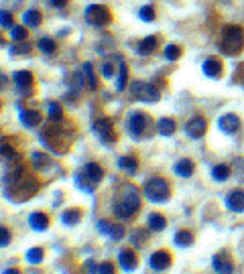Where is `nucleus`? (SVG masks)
<instances>
[{
	"label": "nucleus",
	"mask_w": 244,
	"mask_h": 274,
	"mask_svg": "<svg viewBox=\"0 0 244 274\" xmlns=\"http://www.w3.org/2000/svg\"><path fill=\"white\" fill-rule=\"evenodd\" d=\"M114 215L118 220H130L141 209V191L132 183H124L114 199Z\"/></svg>",
	"instance_id": "f257e3e1"
},
{
	"label": "nucleus",
	"mask_w": 244,
	"mask_h": 274,
	"mask_svg": "<svg viewBox=\"0 0 244 274\" xmlns=\"http://www.w3.org/2000/svg\"><path fill=\"white\" fill-rule=\"evenodd\" d=\"M220 49H222L226 55H238V53L244 49V29L242 26H236V24L226 26L224 33H222Z\"/></svg>",
	"instance_id": "f03ea898"
},
{
	"label": "nucleus",
	"mask_w": 244,
	"mask_h": 274,
	"mask_svg": "<svg viewBox=\"0 0 244 274\" xmlns=\"http://www.w3.org/2000/svg\"><path fill=\"white\" fill-rule=\"evenodd\" d=\"M145 195L147 199L155 201V203H163L167 197H169V183L163 179V177H153L145 183Z\"/></svg>",
	"instance_id": "7ed1b4c3"
},
{
	"label": "nucleus",
	"mask_w": 244,
	"mask_h": 274,
	"mask_svg": "<svg viewBox=\"0 0 244 274\" xmlns=\"http://www.w3.org/2000/svg\"><path fill=\"white\" fill-rule=\"evenodd\" d=\"M84 16H86V22L92 24V26H106V24L112 20L110 10H108L106 6H100V4H90V6H86Z\"/></svg>",
	"instance_id": "20e7f679"
},
{
	"label": "nucleus",
	"mask_w": 244,
	"mask_h": 274,
	"mask_svg": "<svg viewBox=\"0 0 244 274\" xmlns=\"http://www.w3.org/2000/svg\"><path fill=\"white\" fill-rule=\"evenodd\" d=\"M39 189V183L33 177H18L12 185H10V195H18L20 199H29L31 195H35Z\"/></svg>",
	"instance_id": "39448f33"
},
{
	"label": "nucleus",
	"mask_w": 244,
	"mask_h": 274,
	"mask_svg": "<svg viewBox=\"0 0 244 274\" xmlns=\"http://www.w3.org/2000/svg\"><path fill=\"white\" fill-rule=\"evenodd\" d=\"M94 132H96V136L100 138L104 144H114L116 142V130H114V124H112V120H108V118H98L96 122H94Z\"/></svg>",
	"instance_id": "423d86ee"
},
{
	"label": "nucleus",
	"mask_w": 244,
	"mask_h": 274,
	"mask_svg": "<svg viewBox=\"0 0 244 274\" xmlns=\"http://www.w3.org/2000/svg\"><path fill=\"white\" fill-rule=\"evenodd\" d=\"M132 96L141 102H157L159 100V90L153 84L147 81H134L132 84Z\"/></svg>",
	"instance_id": "0eeeda50"
},
{
	"label": "nucleus",
	"mask_w": 244,
	"mask_h": 274,
	"mask_svg": "<svg viewBox=\"0 0 244 274\" xmlns=\"http://www.w3.org/2000/svg\"><path fill=\"white\" fill-rule=\"evenodd\" d=\"M149 116L145 114V112H130V116H128V130H130V134L132 136H143V132L147 130V126H149Z\"/></svg>",
	"instance_id": "6e6552de"
},
{
	"label": "nucleus",
	"mask_w": 244,
	"mask_h": 274,
	"mask_svg": "<svg viewBox=\"0 0 244 274\" xmlns=\"http://www.w3.org/2000/svg\"><path fill=\"white\" fill-rule=\"evenodd\" d=\"M171 262H173V258H171V254L167 250H157V252L151 254V262L149 264H151L153 270L163 272V270H167L171 266Z\"/></svg>",
	"instance_id": "1a4fd4ad"
},
{
	"label": "nucleus",
	"mask_w": 244,
	"mask_h": 274,
	"mask_svg": "<svg viewBox=\"0 0 244 274\" xmlns=\"http://www.w3.org/2000/svg\"><path fill=\"white\" fill-rule=\"evenodd\" d=\"M206 130H208V122H206L202 116H196V118H192V120L185 124V134L189 138H194V140L204 136Z\"/></svg>",
	"instance_id": "9d476101"
},
{
	"label": "nucleus",
	"mask_w": 244,
	"mask_h": 274,
	"mask_svg": "<svg viewBox=\"0 0 244 274\" xmlns=\"http://www.w3.org/2000/svg\"><path fill=\"white\" fill-rule=\"evenodd\" d=\"M218 128H220L222 132H226V134H234V132H238V128H240V118H238L236 114H224V116L218 120Z\"/></svg>",
	"instance_id": "9b49d317"
},
{
	"label": "nucleus",
	"mask_w": 244,
	"mask_h": 274,
	"mask_svg": "<svg viewBox=\"0 0 244 274\" xmlns=\"http://www.w3.org/2000/svg\"><path fill=\"white\" fill-rule=\"evenodd\" d=\"M118 264H120V268H122L124 272H132V270L137 268V264H139L137 254H134L132 250H128V248L120 250V252H118Z\"/></svg>",
	"instance_id": "f8f14e48"
},
{
	"label": "nucleus",
	"mask_w": 244,
	"mask_h": 274,
	"mask_svg": "<svg viewBox=\"0 0 244 274\" xmlns=\"http://www.w3.org/2000/svg\"><path fill=\"white\" fill-rule=\"evenodd\" d=\"M226 205L230 211H236V213H242L244 211V191L240 189H234L226 195Z\"/></svg>",
	"instance_id": "ddd939ff"
},
{
	"label": "nucleus",
	"mask_w": 244,
	"mask_h": 274,
	"mask_svg": "<svg viewBox=\"0 0 244 274\" xmlns=\"http://www.w3.org/2000/svg\"><path fill=\"white\" fill-rule=\"evenodd\" d=\"M12 79H14V84H16V88L20 90V92H26V94H31V88H33V81H35V77H33V73L31 71H16L14 75H12Z\"/></svg>",
	"instance_id": "4468645a"
},
{
	"label": "nucleus",
	"mask_w": 244,
	"mask_h": 274,
	"mask_svg": "<svg viewBox=\"0 0 244 274\" xmlns=\"http://www.w3.org/2000/svg\"><path fill=\"white\" fill-rule=\"evenodd\" d=\"M79 173H82L84 177H88L94 185H100V181L104 179V169H102L98 162H88Z\"/></svg>",
	"instance_id": "2eb2a0df"
},
{
	"label": "nucleus",
	"mask_w": 244,
	"mask_h": 274,
	"mask_svg": "<svg viewBox=\"0 0 244 274\" xmlns=\"http://www.w3.org/2000/svg\"><path fill=\"white\" fill-rule=\"evenodd\" d=\"M202 69H204V73H206L208 77H220V75H222V61L216 59V57H208V59L204 61Z\"/></svg>",
	"instance_id": "dca6fc26"
},
{
	"label": "nucleus",
	"mask_w": 244,
	"mask_h": 274,
	"mask_svg": "<svg viewBox=\"0 0 244 274\" xmlns=\"http://www.w3.org/2000/svg\"><path fill=\"white\" fill-rule=\"evenodd\" d=\"M20 124L26 128H37L41 124V114L37 110H20Z\"/></svg>",
	"instance_id": "f3484780"
},
{
	"label": "nucleus",
	"mask_w": 244,
	"mask_h": 274,
	"mask_svg": "<svg viewBox=\"0 0 244 274\" xmlns=\"http://www.w3.org/2000/svg\"><path fill=\"white\" fill-rule=\"evenodd\" d=\"M29 226L33 230H37V232H45L49 228V217L45 213H41V211H35V213L29 215Z\"/></svg>",
	"instance_id": "a211bd4d"
},
{
	"label": "nucleus",
	"mask_w": 244,
	"mask_h": 274,
	"mask_svg": "<svg viewBox=\"0 0 244 274\" xmlns=\"http://www.w3.org/2000/svg\"><path fill=\"white\" fill-rule=\"evenodd\" d=\"M157 45H159V39H157V37H147V39H143V41L139 43L137 53H139L141 57H147V55H151V53L157 49Z\"/></svg>",
	"instance_id": "6ab92c4d"
},
{
	"label": "nucleus",
	"mask_w": 244,
	"mask_h": 274,
	"mask_svg": "<svg viewBox=\"0 0 244 274\" xmlns=\"http://www.w3.org/2000/svg\"><path fill=\"white\" fill-rule=\"evenodd\" d=\"M194 171H196V165H194V160H189V158H181V160L175 162V173H177L179 177H183V179L192 177Z\"/></svg>",
	"instance_id": "aec40b11"
},
{
	"label": "nucleus",
	"mask_w": 244,
	"mask_h": 274,
	"mask_svg": "<svg viewBox=\"0 0 244 274\" xmlns=\"http://www.w3.org/2000/svg\"><path fill=\"white\" fill-rule=\"evenodd\" d=\"M224 256V254H222ZM220 254H216L214 256V260H212V266H214V270L218 274H232L234 272V266H232V262L230 260H224Z\"/></svg>",
	"instance_id": "412c9836"
},
{
	"label": "nucleus",
	"mask_w": 244,
	"mask_h": 274,
	"mask_svg": "<svg viewBox=\"0 0 244 274\" xmlns=\"http://www.w3.org/2000/svg\"><path fill=\"white\" fill-rule=\"evenodd\" d=\"M41 20H43V14H41L39 10H35V8L24 10V14H22V24H24V26L37 29V26L41 24Z\"/></svg>",
	"instance_id": "4be33fe9"
},
{
	"label": "nucleus",
	"mask_w": 244,
	"mask_h": 274,
	"mask_svg": "<svg viewBox=\"0 0 244 274\" xmlns=\"http://www.w3.org/2000/svg\"><path fill=\"white\" fill-rule=\"evenodd\" d=\"M31 160H33V167H35L37 171H47V169L51 167V158H49V154H45V152H33Z\"/></svg>",
	"instance_id": "5701e85b"
},
{
	"label": "nucleus",
	"mask_w": 244,
	"mask_h": 274,
	"mask_svg": "<svg viewBox=\"0 0 244 274\" xmlns=\"http://www.w3.org/2000/svg\"><path fill=\"white\" fill-rule=\"evenodd\" d=\"M118 167H120L122 171H126L128 175H134L137 169H139V160H137L134 156H120V158H118Z\"/></svg>",
	"instance_id": "b1692460"
},
{
	"label": "nucleus",
	"mask_w": 244,
	"mask_h": 274,
	"mask_svg": "<svg viewBox=\"0 0 244 274\" xmlns=\"http://www.w3.org/2000/svg\"><path fill=\"white\" fill-rule=\"evenodd\" d=\"M61 222L65 226H77L82 222V211L79 209H65L61 213Z\"/></svg>",
	"instance_id": "393cba45"
},
{
	"label": "nucleus",
	"mask_w": 244,
	"mask_h": 274,
	"mask_svg": "<svg viewBox=\"0 0 244 274\" xmlns=\"http://www.w3.org/2000/svg\"><path fill=\"white\" fill-rule=\"evenodd\" d=\"M82 73H84V79L90 86V90H96L98 88V79H96V73H94V65L92 63H84Z\"/></svg>",
	"instance_id": "a878e982"
},
{
	"label": "nucleus",
	"mask_w": 244,
	"mask_h": 274,
	"mask_svg": "<svg viewBox=\"0 0 244 274\" xmlns=\"http://www.w3.org/2000/svg\"><path fill=\"white\" fill-rule=\"evenodd\" d=\"M167 228V220L161 213H151L149 215V230L153 232H163Z\"/></svg>",
	"instance_id": "bb28decb"
},
{
	"label": "nucleus",
	"mask_w": 244,
	"mask_h": 274,
	"mask_svg": "<svg viewBox=\"0 0 244 274\" xmlns=\"http://www.w3.org/2000/svg\"><path fill=\"white\" fill-rule=\"evenodd\" d=\"M173 242H175L179 248H187V246H192V244H194V234H192V232H187V230H179V232L175 234Z\"/></svg>",
	"instance_id": "cd10ccee"
},
{
	"label": "nucleus",
	"mask_w": 244,
	"mask_h": 274,
	"mask_svg": "<svg viewBox=\"0 0 244 274\" xmlns=\"http://www.w3.org/2000/svg\"><path fill=\"white\" fill-rule=\"evenodd\" d=\"M157 130H159V134H163V136H171V134L175 132V120H171V118H161V120L157 122Z\"/></svg>",
	"instance_id": "c85d7f7f"
},
{
	"label": "nucleus",
	"mask_w": 244,
	"mask_h": 274,
	"mask_svg": "<svg viewBox=\"0 0 244 274\" xmlns=\"http://www.w3.org/2000/svg\"><path fill=\"white\" fill-rule=\"evenodd\" d=\"M230 167L228 165H216L214 169H212V177L216 179V181H226L228 177H230Z\"/></svg>",
	"instance_id": "c756f323"
},
{
	"label": "nucleus",
	"mask_w": 244,
	"mask_h": 274,
	"mask_svg": "<svg viewBox=\"0 0 244 274\" xmlns=\"http://www.w3.org/2000/svg\"><path fill=\"white\" fill-rule=\"evenodd\" d=\"M47 112H49V120H53V122H59L63 118V110H61V106L57 102H49Z\"/></svg>",
	"instance_id": "7c9ffc66"
},
{
	"label": "nucleus",
	"mask_w": 244,
	"mask_h": 274,
	"mask_svg": "<svg viewBox=\"0 0 244 274\" xmlns=\"http://www.w3.org/2000/svg\"><path fill=\"white\" fill-rule=\"evenodd\" d=\"M2 158H4V160H8V162H18V160H20L18 152H14V150H12V146H10V144H6V140L2 142Z\"/></svg>",
	"instance_id": "2f4dec72"
},
{
	"label": "nucleus",
	"mask_w": 244,
	"mask_h": 274,
	"mask_svg": "<svg viewBox=\"0 0 244 274\" xmlns=\"http://www.w3.org/2000/svg\"><path fill=\"white\" fill-rule=\"evenodd\" d=\"M43 250L41 248H31L29 252H26V262L29 264H33V266H37V264H41L43 262Z\"/></svg>",
	"instance_id": "473e14b6"
},
{
	"label": "nucleus",
	"mask_w": 244,
	"mask_h": 274,
	"mask_svg": "<svg viewBox=\"0 0 244 274\" xmlns=\"http://www.w3.org/2000/svg\"><path fill=\"white\" fill-rule=\"evenodd\" d=\"M37 47H39L45 55H51V53L55 51V41H53V39H49V37H43V39H39Z\"/></svg>",
	"instance_id": "72a5a7b5"
},
{
	"label": "nucleus",
	"mask_w": 244,
	"mask_h": 274,
	"mask_svg": "<svg viewBox=\"0 0 244 274\" xmlns=\"http://www.w3.org/2000/svg\"><path fill=\"white\" fill-rule=\"evenodd\" d=\"M163 53H165V59L167 61H177L181 57V47L179 45H167Z\"/></svg>",
	"instance_id": "f704fd0d"
},
{
	"label": "nucleus",
	"mask_w": 244,
	"mask_h": 274,
	"mask_svg": "<svg viewBox=\"0 0 244 274\" xmlns=\"http://www.w3.org/2000/svg\"><path fill=\"white\" fill-rule=\"evenodd\" d=\"M126 79H128V69L124 65V61H120V73H118V81H116V90L122 92L126 88Z\"/></svg>",
	"instance_id": "c9c22d12"
},
{
	"label": "nucleus",
	"mask_w": 244,
	"mask_h": 274,
	"mask_svg": "<svg viewBox=\"0 0 244 274\" xmlns=\"http://www.w3.org/2000/svg\"><path fill=\"white\" fill-rule=\"evenodd\" d=\"M26 31H24V26H12L10 29V37H12V41H18V43H24V39H26Z\"/></svg>",
	"instance_id": "e433bc0d"
},
{
	"label": "nucleus",
	"mask_w": 244,
	"mask_h": 274,
	"mask_svg": "<svg viewBox=\"0 0 244 274\" xmlns=\"http://www.w3.org/2000/svg\"><path fill=\"white\" fill-rule=\"evenodd\" d=\"M139 16H141L145 22H151V20H155V8H153V6H143V8L139 10Z\"/></svg>",
	"instance_id": "4c0bfd02"
},
{
	"label": "nucleus",
	"mask_w": 244,
	"mask_h": 274,
	"mask_svg": "<svg viewBox=\"0 0 244 274\" xmlns=\"http://www.w3.org/2000/svg\"><path fill=\"white\" fill-rule=\"evenodd\" d=\"M31 51V45L29 43H22V45H12V47H8V53L10 55H26Z\"/></svg>",
	"instance_id": "58836bf2"
},
{
	"label": "nucleus",
	"mask_w": 244,
	"mask_h": 274,
	"mask_svg": "<svg viewBox=\"0 0 244 274\" xmlns=\"http://www.w3.org/2000/svg\"><path fill=\"white\" fill-rule=\"evenodd\" d=\"M147 238H149V234H147V232H139V230L130 236V240H132L134 246H143V244L147 242Z\"/></svg>",
	"instance_id": "ea45409f"
},
{
	"label": "nucleus",
	"mask_w": 244,
	"mask_h": 274,
	"mask_svg": "<svg viewBox=\"0 0 244 274\" xmlns=\"http://www.w3.org/2000/svg\"><path fill=\"white\" fill-rule=\"evenodd\" d=\"M122 236H124V228H122V226H118V224H112L110 238H112V240H122Z\"/></svg>",
	"instance_id": "a19ab883"
},
{
	"label": "nucleus",
	"mask_w": 244,
	"mask_h": 274,
	"mask_svg": "<svg viewBox=\"0 0 244 274\" xmlns=\"http://www.w3.org/2000/svg\"><path fill=\"white\" fill-rule=\"evenodd\" d=\"M8 244H10V232H8V228L2 226V228H0V246L6 248Z\"/></svg>",
	"instance_id": "79ce46f5"
},
{
	"label": "nucleus",
	"mask_w": 244,
	"mask_h": 274,
	"mask_svg": "<svg viewBox=\"0 0 244 274\" xmlns=\"http://www.w3.org/2000/svg\"><path fill=\"white\" fill-rule=\"evenodd\" d=\"M0 20H2V29H12V16H10V12L8 10H2L0 12Z\"/></svg>",
	"instance_id": "37998d69"
},
{
	"label": "nucleus",
	"mask_w": 244,
	"mask_h": 274,
	"mask_svg": "<svg viewBox=\"0 0 244 274\" xmlns=\"http://www.w3.org/2000/svg\"><path fill=\"white\" fill-rule=\"evenodd\" d=\"M98 274H116V270H114V264H112V262L98 264Z\"/></svg>",
	"instance_id": "c03bdc74"
},
{
	"label": "nucleus",
	"mask_w": 244,
	"mask_h": 274,
	"mask_svg": "<svg viewBox=\"0 0 244 274\" xmlns=\"http://www.w3.org/2000/svg\"><path fill=\"white\" fill-rule=\"evenodd\" d=\"M110 230H112V224H110L108 220H100V222H98V232H100V234H108V236H110Z\"/></svg>",
	"instance_id": "a18cd8bd"
},
{
	"label": "nucleus",
	"mask_w": 244,
	"mask_h": 274,
	"mask_svg": "<svg viewBox=\"0 0 244 274\" xmlns=\"http://www.w3.org/2000/svg\"><path fill=\"white\" fill-rule=\"evenodd\" d=\"M100 69H102V75H104V77H112V75H114V69H112V63H110V61H104Z\"/></svg>",
	"instance_id": "49530a36"
},
{
	"label": "nucleus",
	"mask_w": 244,
	"mask_h": 274,
	"mask_svg": "<svg viewBox=\"0 0 244 274\" xmlns=\"http://www.w3.org/2000/svg\"><path fill=\"white\" fill-rule=\"evenodd\" d=\"M84 270H86V274H98V266H96L92 260H88V262L84 264Z\"/></svg>",
	"instance_id": "de8ad7c7"
},
{
	"label": "nucleus",
	"mask_w": 244,
	"mask_h": 274,
	"mask_svg": "<svg viewBox=\"0 0 244 274\" xmlns=\"http://www.w3.org/2000/svg\"><path fill=\"white\" fill-rule=\"evenodd\" d=\"M49 4H51V6L61 8V6H65V4H67V0H49Z\"/></svg>",
	"instance_id": "09e8293b"
},
{
	"label": "nucleus",
	"mask_w": 244,
	"mask_h": 274,
	"mask_svg": "<svg viewBox=\"0 0 244 274\" xmlns=\"http://www.w3.org/2000/svg\"><path fill=\"white\" fill-rule=\"evenodd\" d=\"M2 274H22V272H20L18 268H8V270H4Z\"/></svg>",
	"instance_id": "8fccbe9b"
}]
</instances>
